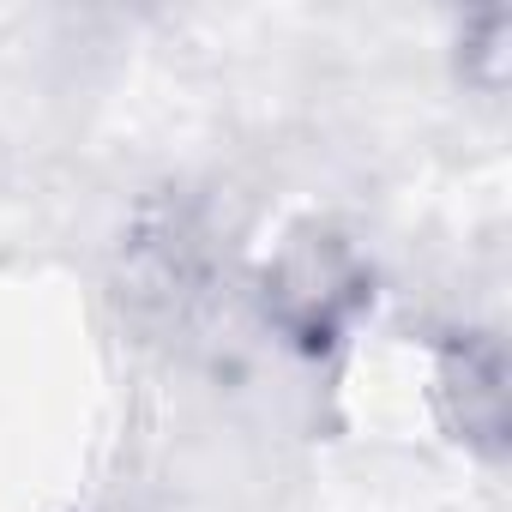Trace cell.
<instances>
[{"instance_id":"obj_2","label":"cell","mask_w":512,"mask_h":512,"mask_svg":"<svg viewBox=\"0 0 512 512\" xmlns=\"http://www.w3.org/2000/svg\"><path fill=\"white\" fill-rule=\"evenodd\" d=\"M115 284H121V302L139 326L193 332L229 284L223 235H217L211 211L187 193H163V199L139 205V217L121 235Z\"/></svg>"},{"instance_id":"obj_1","label":"cell","mask_w":512,"mask_h":512,"mask_svg":"<svg viewBox=\"0 0 512 512\" xmlns=\"http://www.w3.org/2000/svg\"><path fill=\"white\" fill-rule=\"evenodd\" d=\"M247 296H253L260 326L284 350H296L308 362H326L368 326L380 278H374L368 247L350 229H338V223H296L266 253V266L253 272Z\"/></svg>"},{"instance_id":"obj_4","label":"cell","mask_w":512,"mask_h":512,"mask_svg":"<svg viewBox=\"0 0 512 512\" xmlns=\"http://www.w3.org/2000/svg\"><path fill=\"white\" fill-rule=\"evenodd\" d=\"M458 79L500 103L512 85V7H482L458 25Z\"/></svg>"},{"instance_id":"obj_3","label":"cell","mask_w":512,"mask_h":512,"mask_svg":"<svg viewBox=\"0 0 512 512\" xmlns=\"http://www.w3.org/2000/svg\"><path fill=\"white\" fill-rule=\"evenodd\" d=\"M434 410L440 428L482 464L512 452V362L494 326H458L434 344Z\"/></svg>"}]
</instances>
